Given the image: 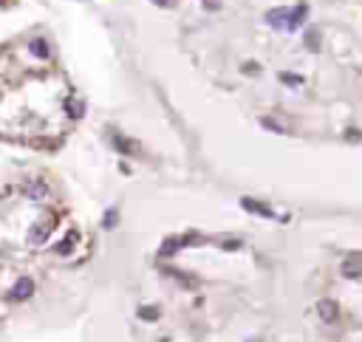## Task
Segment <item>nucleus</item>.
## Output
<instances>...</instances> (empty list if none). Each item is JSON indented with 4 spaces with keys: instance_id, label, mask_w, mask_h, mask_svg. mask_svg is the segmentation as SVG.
<instances>
[{
    "instance_id": "f257e3e1",
    "label": "nucleus",
    "mask_w": 362,
    "mask_h": 342,
    "mask_svg": "<svg viewBox=\"0 0 362 342\" xmlns=\"http://www.w3.org/2000/svg\"><path fill=\"white\" fill-rule=\"evenodd\" d=\"M317 317L323 320V323H337L340 320V306H337L334 300H320L317 303Z\"/></svg>"
},
{
    "instance_id": "f03ea898",
    "label": "nucleus",
    "mask_w": 362,
    "mask_h": 342,
    "mask_svg": "<svg viewBox=\"0 0 362 342\" xmlns=\"http://www.w3.org/2000/svg\"><path fill=\"white\" fill-rule=\"evenodd\" d=\"M31 294H34V280H31V277H23V280L11 289V300H28Z\"/></svg>"
},
{
    "instance_id": "7ed1b4c3",
    "label": "nucleus",
    "mask_w": 362,
    "mask_h": 342,
    "mask_svg": "<svg viewBox=\"0 0 362 342\" xmlns=\"http://www.w3.org/2000/svg\"><path fill=\"white\" fill-rule=\"evenodd\" d=\"M306 14H309V6L306 3H300L297 9H292V11H286V28H297L306 20Z\"/></svg>"
},
{
    "instance_id": "20e7f679",
    "label": "nucleus",
    "mask_w": 362,
    "mask_h": 342,
    "mask_svg": "<svg viewBox=\"0 0 362 342\" xmlns=\"http://www.w3.org/2000/svg\"><path fill=\"white\" fill-rule=\"evenodd\" d=\"M343 274L345 277H351V280L362 277V257H348V260L343 263Z\"/></svg>"
},
{
    "instance_id": "39448f33",
    "label": "nucleus",
    "mask_w": 362,
    "mask_h": 342,
    "mask_svg": "<svg viewBox=\"0 0 362 342\" xmlns=\"http://www.w3.org/2000/svg\"><path fill=\"white\" fill-rule=\"evenodd\" d=\"M263 124L269 130H277V133H289V122H283V116H263Z\"/></svg>"
},
{
    "instance_id": "423d86ee",
    "label": "nucleus",
    "mask_w": 362,
    "mask_h": 342,
    "mask_svg": "<svg viewBox=\"0 0 362 342\" xmlns=\"http://www.w3.org/2000/svg\"><path fill=\"white\" fill-rule=\"evenodd\" d=\"M243 207H246V210H252V212H257V215H266V218H269V215H272V210H266L263 204H257V201H243Z\"/></svg>"
},
{
    "instance_id": "0eeeda50",
    "label": "nucleus",
    "mask_w": 362,
    "mask_h": 342,
    "mask_svg": "<svg viewBox=\"0 0 362 342\" xmlns=\"http://www.w3.org/2000/svg\"><path fill=\"white\" fill-rule=\"evenodd\" d=\"M306 45H309V48H317V45H320L317 31H309V34H306Z\"/></svg>"
},
{
    "instance_id": "6e6552de",
    "label": "nucleus",
    "mask_w": 362,
    "mask_h": 342,
    "mask_svg": "<svg viewBox=\"0 0 362 342\" xmlns=\"http://www.w3.org/2000/svg\"><path fill=\"white\" fill-rule=\"evenodd\" d=\"M141 317L144 320H156L159 317V308H141Z\"/></svg>"
},
{
    "instance_id": "1a4fd4ad",
    "label": "nucleus",
    "mask_w": 362,
    "mask_h": 342,
    "mask_svg": "<svg viewBox=\"0 0 362 342\" xmlns=\"http://www.w3.org/2000/svg\"><path fill=\"white\" fill-rule=\"evenodd\" d=\"M280 79L289 82V85H297V82H300V77H292V74H280Z\"/></svg>"
},
{
    "instance_id": "9d476101",
    "label": "nucleus",
    "mask_w": 362,
    "mask_h": 342,
    "mask_svg": "<svg viewBox=\"0 0 362 342\" xmlns=\"http://www.w3.org/2000/svg\"><path fill=\"white\" fill-rule=\"evenodd\" d=\"M204 6H207V9H221V0H204Z\"/></svg>"
},
{
    "instance_id": "9b49d317",
    "label": "nucleus",
    "mask_w": 362,
    "mask_h": 342,
    "mask_svg": "<svg viewBox=\"0 0 362 342\" xmlns=\"http://www.w3.org/2000/svg\"><path fill=\"white\" fill-rule=\"evenodd\" d=\"M156 3H167V0H156Z\"/></svg>"
}]
</instances>
